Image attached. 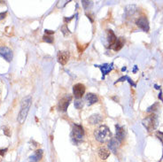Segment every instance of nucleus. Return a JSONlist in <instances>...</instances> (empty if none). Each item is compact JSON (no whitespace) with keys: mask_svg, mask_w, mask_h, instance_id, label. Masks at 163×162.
Instances as JSON below:
<instances>
[{"mask_svg":"<svg viewBox=\"0 0 163 162\" xmlns=\"http://www.w3.org/2000/svg\"><path fill=\"white\" fill-rule=\"evenodd\" d=\"M31 104H32V97L30 96L25 97L24 98L21 100L20 103V110L18 114V122L20 124H23L24 121L27 119V116L29 114V111L30 109Z\"/></svg>","mask_w":163,"mask_h":162,"instance_id":"nucleus-1","label":"nucleus"},{"mask_svg":"<svg viewBox=\"0 0 163 162\" xmlns=\"http://www.w3.org/2000/svg\"><path fill=\"white\" fill-rule=\"evenodd\" d=\"M94 137L99 143H107L112 138V133L108 128V127L106 125H102L94 131Z\"/></svg>","mask_w":163,"mask_h":162,"instance_id":"nucleus-2","label":"nucleus"},{"mask_svg":"<svg viewBox=\"0 0 163 162\" xmlns=\"http://www.w3.org/2000/svg\"><path fill=\"white\" fill-rule=\"evenodd\" d=\"M84 136V128L78 125V124H74L73 125L72 133H71V137L72 139L75 143H79L80 141L83 140V137Z\"/></svg>","mask_w":163,"mask_h":162,"instance_id":"nucleus-3","label":"nucleus"},{"mask_svg":"<svg viewBox=\"0 0 163 162\" xmlns=\"http://www.w3.org/2000/svg\"><path fill=\"white\" fill-rule=\"evenodd\" d=\"M157 116L155 114H151L143 120V125L146 128V129L148 131H152L153 129H155L157 127Z\"/></svg>","mask_w":163,"mask_h":162,"instance_id":"nucleus-4","label":"nucleus"},{"mask_svg":"<svg viewBox=\"0 0 163 162\" xmlns=\"http://www.w3.org/2000/svg\"><path fill=\"white\" fill-rule=\"evenodd\" d=\"M71 100H72V97L69 96V95L63 97L58 103V110L61 112H66Z\"/></svg>","mask_w":163,"mask_h":162,"instance_id":"nucleus-5","label":"nucleus"},{"mask_svg":"<svg viewBox=\"0 0 163 162\" xmlns=\"http://www.w3.org/2000/svg\"><path fill=\"white\" fill-rule=\"evenodd\" d=\"M85 90H86V88H85V86L84 84H75L74 87H73V93H74V95H75V97L77 98V99L82 98V97L84 95Z\"/></svg>","mask_w":163,"mask_h":162,"instance_id":"nucleus-6","label":"nucleus"},{"mask_svg":"<svg viewBox=\"0 0 163 162\" xmlns=\"http://www.w3.org/2000/svg\"><path fill=\"white\" fill-rule=\"evenodd\" d=\"M0 56L4 58L6 61L10 62L12 60V50L6 46H1L0 47Z\"/></svg>","mask_w":163,"mask_h":162,"instance_id":"nucleus-7","label":"nucleus"},{"mask_svg":"<svg viewBox=\"0 0 163 162\" xmlns=\"http://www.w3.org/2000/svg\"><path fill=\"white\" fill-rule=\"evenodd\" d=\"M136 24L137 26L140 28L141 29H143L145 32H148L149 31V22H148V20L145 16H141L139 17L137 20H136Z\"/></svg>","mask_w":163,"mask_h":162,"instance_id":"nucleus-8","label":"nucleus"},{"mask_svg":"<svg viewBox=\"0 0 163 162\" xmlns=\"http://www.w3.org/2000/svg\"><path fill=\"white\" fill-rule=\"evenodd\" d=\"M69 60V53L66 51H61L58 53V61L61 65H66Z\"/></svg>","mask_w":163,"mask_h":162,"instance_id":"nucleus-9","label":"nucleus"},{"mask_svg":"<svg viewBox=\"0 0 163 162\" xmlns=\"http://www.w3.org/2000/svg\"><path fill=\"white\" fill-rule=\"evenodd\" d=\"M115 128H116V135H115V138H116V140H117L118 142L121 143L122 140L124 139V137H125L124 128L117 124V125L115 126Z\"/></svg>","mask_w":163,"mask_h":162,"instance_id":"nucleus-10","label":"nucleus"},{"mask_svg":"<svg viewBox=\"0 0 163 162\" xmlns=\"http://www.w3.org/2000/svg\"><path fill=\"white\" fill-rule=\"evenodd\" d=\"M97 66V67H99L100 68V70H101V72H102V79L105 78V76L108 74L109 72H111L112 70H113V68H114V64L113 63H111V64H103L101 66Z\"/></svg>","mask_w":163,"mask_h":162,"instance_id":"nucleus-11","label":"nucleus"},{"mask_svg":"<svg viewBox=\"0 0 163 162\" xmlns=\"http://www.w3.org/2000/svg\"><path fill=\"white\" fill-rule=\"evenodd\" d=\"M97 154H98V156L99 158L103 160H106L107 158L110 155V150H109L108 148H106V146H101L98 151H97Z\"/></svg>","mask_w":163,"mask_h":162,"instance_id":"nucleus-12","label":"nucleus"},{"mask_svg":"<svg viewBox=\"0 0 163 162\" xmlns=\"http://www.w3.org/2000/svg\"><path fill=\"white\" fill-rule=\"evenodd\" d=\"M85 100H86V102L89 106H91V105L96 104L98 101V97L94 93H88L85 97Z\"/></svg>","mask_w":163,"mask_h":162,"instance_id":"nucleus-13","label":"nucleus"},{"mask_svg":"<svg viewBox=\"0 0 163 162\" xmlns=\"http://www.w3.org/2000/svg\"><path fill=\"white\" fill-rule=\"evenodd\" d=\"M43 158V151L37 150L30 157H29V162H38L41 160Z\"/></svg>","mask_w":163,"mask_h":162,"instance_id":"nucleus-14","label":"nucleus"},{"mask_svg":"<svg viewBox=\"0 0 163 162\" xmlns=\"http://www.w3.org/2000/svg\"><path fill=\"white\" fill-rule=\"evenodd\" d=\"M138 12V7L134 5H131V6H126L125 8V16L129 18V17H131L133 16L136 12Z\"/></svg>","mask_w":163,"mask_h":162,"instance_id":"nucleus-15","label":"nucleus"},{"mask_svg":"<svg viewBox=\"0 0 163 162\" xmlns=\"http://www.w3.org/2000/svg\"><path fill=\"white\" fill-rule=\"evenodd\" d=\"M120 142H118L117 140H116V138H111V140L108 142V148L109 150L112 151H114V152H116V150H117V148L120 146Z\"/></svg>","mask_w":163,"mask_h":162,"instance_id":"nucleus-16","label":"nucleus"},{"mask_svg":"<svg viewBox=\"0 0 163 162\" xmlns=\"http://www.w3.org/2000/svg\"><path fill=\"white\" fill-rule=\"evenodd\" d=\"M88 120L92 125H96V124H98V123H100L102 121L103 118L100 114H93L89 118Z\"/></svg>","mask_w":163,"mask_h":162,"instance_id":"nucleus-17","label":"nucleus"},{"mask_svg":"<svg viewBox=\"0 0 163 162\" xmlns=\"http://www.w3.org/2000/svg\"><path fill=\"white\" fill-rule=\"evenodd\" d=\"M107 40H108L109 45L113 46L117 40V37L115 35V33L113 32V30H107Z\"/></svg>","mask_w":163,"mask_h":162,"instance_id":"nucleus-18","label":"nucleus"},{"mask_svg":"<svg viewBox=\"0 0 163 162\" xmlns=\"http://www.w3.org/2000/svg\"><path fill=\"white\" fill-rule=\"evenodd\" d=\"M124 43H125V40L122 38V37H120V38H118L117 40H116V42L113 45V49H114V51L115 52H118V51H120L122 47H123V45H124Z\"/></svg>","mask_w":163,"mask_h":162,"instance_id":"nucleus-19","label":"nucleus"},{"mask_svg":"<svg viewBox=\"0 0 163 162\" xmlns=\"http://www.w3.org/2000/svg\"><path fill=\"white\" fill-rule=\"evenodd\" d=\"M82 5L84 6V9L87 11V10H90L92 7L93 3L91 1H82Z\"/></svg>","mask_w":163,"mask_h":162,"instance_id":"nucleus-20","label":"nucleus"},{"mask_svg":"<svg viewBox=\"0 0 163 162\" xmlns=\"http://www.w3.org/2000/svg\"><path fill=\"white\" fill-rule=\"evenodd\" d=\"M43 40L44 42L48 43H53V38L52 36H49V35H45V36H43Z\"/></svg>","mask_w":163,"mask_h":162,"instance_id":"nucleus-21","label":"nucleus"},{"mask_svg":"<svg viewBox=\"0 0 163 162\" xmlns=\"http://www.w3.org/2000/svg\"><path fill=\"white\" fill-rule=\"evenodd\" d=\"M61 30H62V33H63V35H64V36H67V35H69V34H70L69 29H67V26H66V25H64V26L61 28Z\"/></svg>","mask_w":163,"mask_h":162,"instance_id":"nucleus-22","label":"nucleus"},{"mask_svg":"<svg viewBox=\"0 0 163 162\" xmlns=\"http://www.w3.org/2000/svg\"><path fill=\"white\" fill-rule=\"evenodd\" d=\"M83 106H84V103L83 101H81V100H76V101H75V106L76 109H81V108L83 107Z\"/></svg>","mask_w":163,"mask_h":162,"instance_id":"nucleus-23","label":"nucleus"},{"mask_svg":"<svg viewBox=\"0 0 163 162\" xmlns=\"http://www.w3.org/2000/svg\"><path fill=\"white\" fill-rule=\"evenodd\" d=\"M3 131H4V134L6 136H7V137H10L11 136V130H10V128L8 127H4L3 128Z\"/></svg>","mask_w":163,"mask_h":162,"instance_id":"nucleus-24","label":"nucleus"},{"mask_svg":"<svg viewBox=\"0 0 163 162\" xmlns=\"http://www.w3.org/2000/svg\"><path fill=\"white\" fill-rule=\"evenodd\" d=\"M156 137H158V139L163 144V132H161V131H158L157 133H156Z\"/></svg>","mask_w":163,"mask_h":162,"instance_id":"nucleus-25","label":"nucleus"},{"mask_svg":"<svg viewBox=\"0 0 163 162\" xmlns=\"http://www.w3.org/2000/svg\"><path fill=\"white\" fill-rule=\"evenodd\" d=\"M7 148H5V149H0V156H4L7 151Z\"/></svg>","mask_w":163,"mask_h":162,"instance_id":"nucleus-26","label":"nucleus"},{"mask_svg":"<svg viewBox=\"0 0 163 162\" xmlns=\"http://www.w3.org/2000/svg\"><path fill=\"white\" fill-rule=\"evenodd\" d=\"M45 34L46 35H52V34H54V31H52V30H48V29H45Z\"/></svg>","mask_w":163,"mask_h":162,"instance_id":"nucleus-27","label":"nucleus"},{"mask_svg":"<svg viewBox=\"0 0 163 162\" xmlns=\"http://www.w3.org/2000/svg\"><path fill=\"white\" fill-rule=\"evenodd\" d=\"M137 69H138V66H135V69H134V72H136V71H137Z\"/></svg>","mask_w":163,"mask_h":162,"instance_id":"nucleus-28","label":"nucleus"},{"mask_svg":"<svg viewBox=\"0 0 163 162\" xmlns=\"http://www.w3.org/2000/svg\"><path fill=\"white\" fill-rule=\"evenodd\" d=\"M161 162H163V157H162V159L161 160Z\"/></svg>","mask_w":163,"mask_h":162,"instance_id":"nucleus-29","label":"nucleus"}]
</instances>
